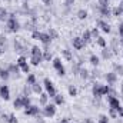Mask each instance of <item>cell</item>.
Masks as SVG:
<instances>
[{
    "label": "cell",
    "instance_id": "cell-24",
    "mask_svg": "<svg viewBox=\"0 0 123 123\" xmlns=\"http://www.w3.org/2000/svg\"><path fill=\"white\" fill-rule=\"evenodd\" d=\"M89 62H90V64H92V66L97 67V66H99V63H100V57H99V56H96V55H90Z\"/></svg>",
    "mask_w": 123,
    "mask_h": 123
},
{
    "label": "cell",
    "instance_id": "cell-8",
    "mask_svg": "<svg viewBox=\"0 0 123 123\" xmlns=\"http://www.w3.org/2000/svg\"><path fill=\"white\" fill-rule=\"evenodd\" d=\"M72 44H73V47H74L76 50H82V49L86 46V43L83 42V39H82L80 36H77V37H73V40H72Z\"/></svg>",
    "mask_w": 123,
    "mask_h": 123
},
{
    "label": "cell",
    "instance_id": "cell-2",
    "mask_svg": "<svg viewBox=\"0 0 123 123\" xmlns=\"http://www.w3.org/2000/svg\"><path fill=\"white\" fill-rule=\"evenodd\" d=\"M107 103H109V107H110V109H115V110L117 112V115H120L123 112L120 100H119L116 96H107Z\"/></svg>",
    "mask_w": 123,
    "mask_h": 123
},
{
    "label": "cell",
    "instance_id": "cell-29",
    "mask_svg": "<svg viewBox=\"0 0 123 123\" xmlns=\"http://www.w3.org/2000/svg\"><path fill=\"white\" fill-rule=\"evenodd\" d=\"M20 97H22V103H23V109H26V107H29V106L31 105V102H30V97H29V96H25V94H23V96H20Z\"/></svg>",
    "mask_w": 123,
    "mask_h": 123
},
{
    "label": "cell",
    "instance_id": "cell-37",
    "mask_svg": "<svg viewBox=\"0 0 123 123\" xmlns=\"http://www.w3.org/2000/svg\"><path fill=\"white\" fill-rule=\"evenodd\" d=\"M6 123H19V120L16 119V116L13 115V113H10V115H7V120Z\"/></svg>",
    "mask_w": 123,
    "mask_h": 123
},
{
    "label": "cell",
    "instance_id": "cell-43",
    "mask_svg": "<svg viewBox=\"0 0 123 123\" xmlns=\"http://www.w3.org/2000/svg\"><path fill=\"white\" fill-rule=\"evenodd\" d=\"M20 70H22V73H30V66H29V63H26L25 66H22Z\"/></svg>",
    "mask_w": 123,
    "mask_h": 123
},
{
    "label": "cell",
    "instance_id": "cell-11",
    "mask_svg": "<svg viewBox=\"0 0 123 123\" xmlns=\"http://www.w3.org/2000/svg\"><path fill=\"white\" fill-rule=\"evenodd\" d=\"M99 13L103 17H110L112 16V9L109 7V4H103V6L99 4Z\"/></svg>",
    "mask_w": 123,
    "mask_h": 123
},
{
    "label": "cell",
    "instance_id": "cell-13",
    "mask_svg": "<svg viewBox=\"0 0 123 123\" xmlns=\"http://www.w3.org/2000/svg\"><path fill=\"white\" fill-rule=\"evenodd\" d=\"M0 97L3 100H9L10 99V89L7 85H1L0 86Z\"/></svg>",
    "mask_w": 123,
    "mask_h": 123
},
{
    "label": "cell",
    "instance_id": "cell-19",
    "mask_svg": "<svg viewBox=\"0 0 123 123\" xmlns=\"http://www.w3.org/2000/svg\"><path fill=\"white\" fill-rule=\"evenodd\" d=\"M30 56H43V50H42L39 46H31Z\"/></svg>",
    "mask_w": 123,
    "mask_h": 123
},
{
    "label": "cell",
    "instance_id": "cell-38",
    "mask_svg": "<svg viewBox=\"0 0 123 123\" xmlns=\"http://www.w3.org/2000/svg\"><path fill=\"white\" fill-rule=\"evenodd\" d=\"M110 92V86L109 85H102V96H107Z\"/></svg>",
    "mask_w": 123,
    "mask_h": 123
},
{
    "label": "cell",
    "instance_id": "cell-39",
    "mask_svg": "<svg viewBox=\"0 0 123 123\" xmlns=\"http://www.w3.org/2000/svg\"><path fill=\"white\" fill-rule=\"evenodd\" d=\"M90 33H92V37H93V39H97V37H100V30H99L97 27L92 29V30H90Z\"/></svg>",
    "mask_w": 123,
    "mask_h": 123
},
{
    "label": "cell",
    "instance_id": "cell-58",
    "mask_svg": "<svg viewBox=\"0 0 123 123\" xmlns=\"http://www.w3.org/2000/svg\"><path fill=\"white\" fill-rule=\"evenodd\" d=\"M23 1H29V0H23Z\"/></svg>",
    "mask_w": 123,
    "mask_h": 123
},
{
    "label": "cell",
    "instance_id": "cell-50",
    "mask_svg": "<svg viewBox=\"0 0 123 123\" xmlns=\"http://www.w3.org/2000/svg\"><path fill=\"white\" fill-rule=\"evenodd\" d=\"M42 1H43L46 6H50V4H52V0H42Z\"/></svg>",
    "mask_w": 123,
    "mask_h": 123
},
{
    "label": "cell",
    "instance_id": "cell-33",
    "mask_svg": "<svg viewBox=\"0 0 123 123\" xmlns=\"http://www.w3.org/2000/svg\"><path fill=\"white\" fill-rule=\"evenodd\" d=\"M123 14V10L120 6H116L115 9H112V16H122Z\"/></svg>",
    "mask_w": 123,
    "mask_h": 123
},
{
    "label": "cell",
    "instance_id": "cell-46",
    "mask_svg": "<svg viewBox=\"0 0 123 123\" xmlns=\"http://www.w3.org/2000/svg\"><path fill=\"white\" fill-rule=\"evenodd\" d=\"M117 33H119V36L123 37V22L119 23V27H117Z\"/></svg>",
    "mask_w": 123,
    "mask_h": 123
},
{
    "label": "cell",
    "instance_id": "cell-20",
    "mask_svg": "<svg viewBox=\"0 0 123 123\" xmlns=\"http://www.w3.org/2000/svg\"><path fill=\"white\" fill-rule=\"evenodd\" d=\"M79 74H80V77H82L83 80H87V79H90V72H89L87 69H85V67H80V70H79Z\"/></svg>",
    "mask_w": 123,
    "mask_h": 123
},
{
    "label": "cell",
    "instance_id": "cell-1",
    "mask_svg": "<svg viewBox=\"0 0 123 123\" xmlns=\"http://www.w3.org/2000/svg\"><path fill=\"white\" fill-rule=\"evenodd\" d=\"M6 29H7V31H10V33H16V31H19L22 29V25L19 23V20H16L14 14H10L9 16V19L6 22Z\"/></svg>",
    "mask_w": 123,
    "mask_h": 123
},
{
    "label": "cell",
    "instance_id": "cell-47",
    "mask_svg": "<svg viewBox=\"0 0 123 123\" xmlns=\"http://www.w3.org/2000/svg\"><path fill=\"white\" fill-rule=\"evenodd\" d=\"M6 42H7V39H6V36H0V46H1V47H4V44H6Z\"/></svg>",
    "mask_w": 123,
    "mask_h": 123
},
{
    "label": "cell",
    "instance_id": "cell-4",
    "mask_svg": "<svg viewBox=\"0 0 123 123\" xmlns=\"http://www.w3.org/2000/svg\"><path fill=\"white\" fill-rule=\"evenodd\" d=\"M56 110H57V107H56L55 103H47L46 106H43V112L42 113L46 117H53L56 115Z\"/></svg>",
    "mask_w": 123,
    "mask_h": 123
},
{
    "label": "cell",
    "instance_id": "cell-53",
    "mask_svg": "<svg viewBox=\"0 0 123 123\" xmlns=\"http://www.w3.org/2000/svg\"><path fill=\"white\" fill-rule=\"evenodd\" d=\"M3 53H4V47H1V46H0V57L3 56Z\"/></svg>",
    "mask_w": 123,
    "mask_h": 123
},
{
    "label": "cell",
    "instance_id": "cell-15",
    "mask_svg": "<svg viewBox=\"0 0 123 123\" xmlns=\"http://www.w3.org/2000/svg\"><path fill=\"white\" fill-rule=\"evenodd\" d=\"M13 49H14L16 53H25V52H27V49L22 44V42H19V40H16V39H14V42H13Z\"/></svg>",
    "mask_w": 123,
    "mask_h": 123
},
{
    "label": "cell",
    "instance_id": "cell-48",
    "mask_svg": "<svg viewBox=\"0 0 123 123\" xmlns=\"http://www.w3.org/2000/svg\"><path fill=\"white\" fill-rule=\"evenodd\" d=\"M73 3H74V0H64V6L69 9L70 6H73Z\"/></svg>",
    "mask_w": 123,
    "mask_h": 123
},
{
    "label": "cell",
    "instance_id": "cell-51",
    "mask_svg": "<svg viewBox=\"0 0 123 123\" xmlns=\"http://www.w3.org/2000/svg\"><path fill=\"white\" fill-rule=\"evenodd\" d=\"M57 123H70V122H69V119H62L60 122H57Z\"/></svg>",
    "mask_w": 123,
    "mask_h": 123
},
{
    "label": "cell",
    "instance_id": "cell-31",
    "mask_svg": "<svg viewBox=\"0 0 123 123\" xmlns=\"http://www.w3.org/2000/svg\"><path fill=\"white\" fill-rule=\"evenodd\" d=\"M43 60H46V62L53 60V55H52L50 50H43Z\"/></svg>",
    "mask_w": 123,
    "mask_h": 123
},
{
    "label": "cell",
    "instance_id": "cell-52",
    "mask_svg": "<svg viewBox=\"0 0 123 123\" xmlns=\"http://www.w3.org/2000/svg\"><path fill=\"white\" fill-rule=\"evenodd\" d=\"M1 120L6 122V120H7V115H1Z\"/></svg>",
    "mask_w": 123,
    "mask_h": 123
},
{
    "label": "cell",
    "instance_id": "cell-59",
    "mask_svg": "<svg viewBox=\"0 0 123 123\" xmlns=\"http://www.w3.org/2000/svg\"><path fill=\"white\" fill-rule=\"evenodd\" d=\"M0 115H1V109H0Z\"/></svg>",
    "mask_w": 123,
    "mask_h": 123
},
{
    "label": "cell",
    "instance_id": "cell-17",
    "mask_svg": "<svg viewBox=\"0 0 123 123\" xmlns=\"http://www.w3.org/2000/svg\"><path fill=\"white\" fill-rule=\"evenodd\" d=\"M49 103V94L47 93H40L39 94V105L43 107V106H46Z\"/></svg>",
    "mask_w": 123,
    "mask_h": 123
},
{
    "label": "cell",
    "instance_id": "cell-5",
    "mask_svg": "<svg viewBox=\"0 0 123 123\" xmlns=\"http://www.w3.org/2000/svg\"><path fill=\"white\" fill-rule=\"evenodd\" d=\"M52 63H53V67H55V70L57 72L59 76H64V74H66V69H64V66H63V63H62L60 57H53Z\"/></svg>",
    "mask_w": 123,
    "mask_h": 123
},
{
    "label": "cell",
    "instance_id": "cell-14",
    "mask_svg": "<svg viewBox=\"0 0 123 123\" xmlns=\"http://www.w3.org/2000/svg\"><path fill=\"white\" fill-rule=\"evenodd\" d=\"M39 42H42L43 44H44V50H47V46L50 44V42H52V37L49 36V33H40V39H39Z\"/></svg>",
    "mask_w": 123,
    "mask_h": 123
},
{
    "label": "cell",
    "instance_id": "cell-7",
    "mask_svg": "<svg viewBox=\"0 0 123 123\" xmlns=\"http://www.w3.org/2000/svg\"><path fill=\"white\" fill-rule=\"evenodd\" d=\"M25 115L26 116H39L40 115V107L34 106V105H30L29 107L25 109Z\"/></svg>",
    "mask_w": 123,
    "mask_h": 123
},
{
    "label": "cell",
    "instance_id": "cell-6",
    "mask_svg": "<svg viewBox=\"0 0 123 123\" xmlns=\"http://www.w3.org/2000/svg\"><path fill=\"white\" fill-rule=\"evenodd\" d=\"M96 27H97L99 30H102L103 33H110V31H112L110 25H109L107 22H105L103 19H99V20L96 22Z\"/></svg>",
    "mask_w": 123,
    "mask_h": 123
},
{
    "label": "cell",
    "instance_id": "cell-21",
    "mask_svg": "<svg viewBox=\"0 0 123 123\" xmlns=\"http://www.w3.org/2000/svg\"><path fill=\"white\" fill-rule=\"evenodd\" d=\"M31 92L36 93V94H40V93H43V86L39 82H36L34 85H31Z\"/></svg>",
    "mask_w": 123,
    "mask_h": 123
},
{
    "label": "cell",
    "instance_id": "cell-23",
    "mask_svg": "<svg viewBox=\"0 0 123 123\" xmlns=\"http://www.w3.org/2000/svg\"><path fill=\"white\" fill-rule=\"evenodd\" d=\"M43 62V56H30V64L33 66H39Z\"/></svg>",
    "mask_w": 123,
    "mask_h": 123
},
{
    "label": "cell",
    "instance_id": "cell-45",
    "mask_svg": "<svg viewBox=\"0 0 123 123\" xmlns=\"http://www.w3.org/2000/svg\"><path fill=\"white\" fill-rule=\"evenodd\" d=\"M109 116H110V117H113V119H116L119 115H117V112H116L115 109H110V107H109Z\"/></svg>",
    "mask_w": 123,
    "mask_h": 123
},
{
    "label": "cell",
    "instance_id": "cell-27",
    "mask_svg": "<svg viewBox=\"0 0 123 123\" xmlns=\"http://www.w3.org/2000/svg\"><path fill=\"white\" fill-rule=\"evenodd\" d=\"M13 107H14L16 110H19V109H23V103H22V97H20V96L14 99V102H13Z\"/></svg>",
    "mask_w": 123,
    "mask_h": 123
},
{
    "label": "cell",
    "instance_id": "cell-18",
    "mask_svg": "<svg viewBox=\"0 0 123 123\" xmlns=\"http://www.w3.org/2000/svg\"><path fill=\"white\" fill-rule=\"evenodd\" d=\"M80 37L83 39V42H85L86 44H87V43H90V42H92V39H93V37H92V33H90V30H85V31H83V34H82Z\"/></svg>",
    "mask_w": 123,
    "mask_h": 123
},
{
    "label": "cell",
    "instance_id": "cell-30",
    "mask_svg": "<svg viewBox=\"0 0 123 123\" xmlns=\"http://www.w3.org/2000/svg\"><path fill=\"white\" fill-rule=\"evenodd\" d=\"M37 80H36V76L33 74V73H29L27 74V79H26V85H29V86H31V85H34Z\"/></svg>",
    "mask_w": 123,
    "mask_h": 123
},
{
    "label": "cell",
    "instance_id": "cell-9",
    "mask_svg": "<svg viewBox=\"0 0 123 123\" xmlns=\"http://www.w3.org/2000/svg\"><path fill=\"white\" fill-rule=\"evenodd\" d=\"M92 93H93V96H94V99L103 97V96H102V85L97 83V82H94L93 86H92Z\"/></svg>",
    "mask_w": 123,
    "mask_h": 123
},
{
    "label": "cell",
    "instance_id": "cell-49",
    "mask_svg": "<svg viewBox=\"0 0 123 123\" xmlns=\"http://www.w3.org/2000/svg\"><path fill=\"white\" fill-rule=\"evenodd\" d=\"M109 1H110V0H99V4H100V6H103V4H109Z\"/></svg>",
    "mask_w": 123,
    "mask_h": 123
},
{
    "label": "cell",
    "instance_id": "cell-57",
    "mask_svg": "<svg viewBox=\"0 0 123 123\" xmlns=\"http://www.w3.org/2000/svg\"><path fill=\"white\" fill-rule=\"evenodd\" d=\"M122 44H123V37H122Z\"/></svg>",
    "mask_w": 123,
    "mask_h": 123
},
{
    "label": "cell",
    "instance_id": "cell-54",
    "mask_svg": "<svg viewBox=\"0 0 123 123\" xmlns=\"http://www.w3.org/2000/svg\"><path fill=\"white\" fill-rule=\"evenodd\" d=\"M86 123H93L92 119H86Z\"/></svg>",
    "mask_w": 123,
    "mask_h": 123
},
{
    "label": "cell",
    "instance_id": "cell-42",
    "mask_svg": "<svg viewBox=\"0 0 123 123\" xmlns=\"http://www.w3.org/2000/svg\"><path fill=\"white\" fill-rule=\"evenodd\" d=\"M99 123H109V116L107 115H100L99 116Z\"/></svg>",
    "mask_w": 123,
    "mask_h": 123
},
{
    "label": "cell",
    "instance_id": "cell-35",
    "mask_svg": "<svg viewBox=\"0 0 123 123\" xmlns=\"http://www.w3.org/2000/svg\"><path fill=\"white\" fill-rule=\"evenodd\" d=\"M26 63H27V59H26L25 56H20V57H19V59L16 60V64H17L19 67H22V66H25Z\"/></svg>",
    "mask_w": 123,
    "mask_h": 123
},
{
    "label": "cell",
    "instance_id": "cell-22",
    "mask_svg": "<svg viewBox=\"0 0 123 123\" xmlns=\"http://www.w3.org/2000/svg\"><path fill=\"white\" fill-rule=\"evenodd\" d=\"M112 56H113V53H112V50H110L109 47H105V49L102 50V57H103L105 60H107V59H112Z\"/></svg>",
    "mask_w": 123,
    "mask_h": 123
},
{
    "label": "cell",
    "instance_id": "cell-25",
    "mask_svg": "<svg viewBox=\"0 0 123 123\" xmlns=\"http://www.w3.org/2000/svg\"><path fill=\"white\" fill-rule=\"evenodd\" d=\"M96 44H97L99 47H102V49L107 47V42H106V39H105V37H102V36L96 39Z\"/></svg>",
    "mask_w": 123,
    "mask_h": 123
},
{
    "label": "cell",
    "instance_id": "cell-12",
    "mask_svg": "<svg viewBox=\"0 0 123 123\" xmlns=\"http://www.w3.org/2000/svg\"><path fill=\"white\" fill-rule=\"evenodd\" d=\"M105 77H106V82H107L109 86H113V85L117 82V74H116L115 72H109V73H106Z\"/></svg>",
    "mask_w": 123,
    "mask_h": 123
},
{
    "label": "cell",
    "instance_id": "cell-26",
    "mask_svg": "<svg viewBox=\"0 0 123 123\" xmlns=\"http://www.w3.org/2000/svg\"><path fill=\"white\" fill-rule=\"evenodd\" d=\"M113 69H115L113 72H115L117 76H122L123 77V64H117V63H115V64H113Z\"/></svg>",
    "mask_w": 123,
    "mask_h": 123
},
{
    "label": "cell",
    "instance_id": "cell-56",
    "mask_svg": "<svg viewBox=\"0 0 123 123\" xmlns=\"http://www.w3.org/2000/svg\"><path fill=\"white\" fill-rule=\"evenodd\" d=\"M119 116H120V117H122V119H123V112H122V113H120V115H119Z\"/></svg>",
    "mask_w": 123,
    "mask_h": 123
},
{
    "label": "cell",
    "instance_id": "cell-60",
    "mask_svg": "<svg viewBox=\"0 0 123 123\" xmlns=\"http://www.w3.org/2000/svg\"><path fill=\"white\" fill-rule=\"evenodd\" d=\"M0 22H1V20H0Z\"/></svg>",
    "mask_w": 123,
    "mask_h": 123
},
{
    "label": "cell",
    "instance_id": "cell-3",
    "mask_svg": "<svg viewBox=\"0 0 123 123\" xmlns=\"http://www.w3.org/2000/svg\"><path fill=\"white\" fill-rule=\"evenodd\" d=\"M43 86H44V89H46V93L49 94V97H55V96L57 94L53 82H52L49 77H44V79H43Z\"/></svg>",
    "mask_w": 123,
    "mask_h": 123
},
{
    "label": "cell",
    "instance_id": "cell-36",
    "mask_svg": "<svg viewBox=\"0 0 123 123\" xmlns=\"http://www.w3.org/2000/svg\"><path fill=\"white\" fill-rule=\"evenodd\" d=\"M47 33H49V36L52 37V40H55V39H57V37H59V33H57V30H55V29H52V27L49 29V31H47Z\"/></svg>",
    "mask_w": 123,
    "mask_h": 123
},
{
    "label": "cell",
    "instance_id": "cell-28",
    "mask_svg": "<svg viewBox=\"0 0 123 123\" xmlns=\"http://www.w3.org/2000/svg\"><path fill=\"white\" fill-rule=\"evenodd\" d=\"M77 19L79 20H85L86 17H87V10H85V9H80V10H77Z\"/></svg>",
    "mask_w": 123,
    "mask_h": 123
},
{
    "label": "cell",
    "instance_id": "cell-16",
    "mask_svg": "<svg viewBox=\"0 0 123 123\" xmlns=\"http://www.w3.org/2000/svg\"><path fill=\"white\" fill-rule=\"evenodd\" d=\"M10 76H12V74H10V72L7 70V67H1V66H0V79L6 82V80L10 79Z\"/></svg>",
    "mask_w": 123,
    "mask_h": 123
},
{
    "label": "cell",
    "instance_id": "cell-41",
    "mask_svg": "<svg viewBox=\"0 0 123 123\" xmlns=\"http://www.w3.org/2000/svg\"><path fill=\"white\" fill-rule=\"evenodd\" d=\"M62 52H63V56H64L66 60H72V53H70V50L64 49V50H62Z\"/></svg>",
    "mask_w": 123,
    "mask_h": 123
},
{
    "label": "cell",
    "instance_id": "cell-32",
    "mask_svg": "<svg viewBox=\"0 0 123 123\" xmlns=\"http://www.w3.org/2000/svg\"><path fill=\"white\" fill-rule=\"evenodd\" d=\"M53 99H55V105H56V106H59V105H63V103H64V97H63L62 94H56Z\"/></svg>",
    "mask_w": 123,
    "mask_h": 123
},
{
    "label": "cell",
    "instance_id": "cell-40",
    "mask_svg": "<svg viewBox=\"0 0 123 123\" xmlns=\"http://www.w3.org/2000/svg\"><path fill=\"white\" fill-rule=\"evenodd\" d=\"M30 93H33L31 92V86L26 85V86L23 87V94H25V96H30Z\"/></svg>",
    "mask_w": 123,
    "mask_h": 123
},
{
    "label": "cell",
    "instance_id": "cell-10",
    "mask_svg": "<svg viewBox=\"0 0 123 123\" xmlns=\"http://www.w3.org/2000/svg\"><path fill=\"white\" fill-rule=\"evenodd\" d=\"M7 70L10 72V74H13V76H16V79H19L20 77V67L17 66V64H14V63H10L9 66H7Z\"/></svg>",
    "mask_w": 123,
    "mask_h": 123
},
{
    "label": "cell",
    "instance_id": "cell-44",
    "mask_svg": "<svg viewBox=\"0 0 123 123\" xmlns=\"http://www.w3.org/2000/svg\"><path fill=\"white\" fill-rule=\"evenodd\" d=\"M40 33H42V31L33 30V31H31V37H33L34 40H39V39H40Z\"/></svg>",
    "mask_w": 123,
    "mask_h": 123
},
{
    "label": "cell",
    "instance_id": "cell-34",
    "mask_svg": "<svg viewBox=\"0 0 123 123\" xmlns=\"http://www.w3.org/2000/svg\"><path fill=\"white\" fill-rule=\"evenodd\" d=\"M67 92H69V94H70L72 97L77 96V89H76V86H73V85H70V86L67 87Z\"/></svg>",
    "mask_w": 123,
    "mask_h": 123
},
{
    "label": "cell",
    "instance_id": "cell-55",
    "mask_svg": "<svg viewBox=\"0 0 123 123\" xmlns=\"http://www.w3.org/2000/svg\"><path fill=\"white\" fill-rule=\"evenodd\" d=\"M120 90H122V93H123V82L120 83Z\"/></svg>",
    "mask_w": 123,
    "mask_h": 123
}]
</instances>
